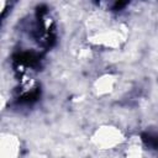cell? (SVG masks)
<instances>
[{
	"label": "cell",
	"instance_id": "6da1fadb",
	"mask_svg": "<svg viewBox=\"0 0 158 158\" xmlns=\"http://www.w3.org/2000/svg\"><path fill=\"white\" fill-rule=\"evenodd\" d=\"M14 59H15L16 63H19V64H21V65H26V67H30V65H31V67H32V65H35V64L38 62L40 57L36 56L35 53L21 52V53H19V54H16V56L14 57Z\"/></svg>",
	"mask_w": 158,
	"mask_h": 158
},
{
	"label": "cell",
	"instance_id": "7a4b0ae2",
	"mask_svg": "<svg viewBox=\"0 0 158 158\" xmlns=\"http://www.w3.org/2000/svg\"><path fill=\"white\" fill-rule=\"evenodd\" d=\"M125 5H126V2H116V4H115V7H114V9H115V10H118V9L123 7Z\"/></svg>",
	"mask_w": 158,
	"mask_h": 158
}]
</instances>
